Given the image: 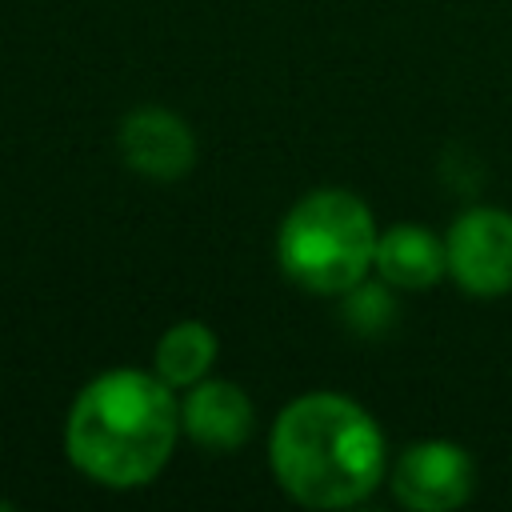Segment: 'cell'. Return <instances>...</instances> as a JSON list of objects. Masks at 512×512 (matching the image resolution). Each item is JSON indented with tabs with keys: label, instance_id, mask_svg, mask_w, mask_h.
<instances>
[{
	"label": "cell",
	"instance_id": "1",
	"mask_svg": "<svg viewBox=\"0 0 512 512\" xmlns=\"http://www.w3.org/2000/svg\"><path fill=\"white\" fill-rule=\"evenodd\" d=\"M388 440L376 416L344 392L288 400L268 432V468L280 492L304 508L336 512L364 504L388 480Z\"/></svg>",
	"mask_w": 512,
	"mask_h": 512
},
{
	"label": "cell",
	"instance_id": "2",
	"mask_svg": "<svg viewBox=\"0 0 512 512\" xmlns=\"http://www.w3.org/2000/svg\"><path fill=\"white\" fill-rule=\"evenodd\" d=\"M180 436L176 388L144 368L96 372L64 416L68 464L112 492L152 484L168 468Z\"/></svg>",
	"mask_w": 512,
	"mask_h": 512
},
{
	"label": "cell",
	"instance_id": "3",
	"mask_svg": "<svg viewBox=\"0 0 512 512\" xmlns=\"http://www.w3.org/2000/svg\"><path fill=\"white\" fill-rule=\"evenodd\" d=\"M376 240L380 228L368 200L352 188H312L276 228V264L312 296H344L372 276Z\"/></svg>",
	"mask_w": 512,
	"mask_h": 512
},
{
	"label": "cell",
	"instance_id": "4",
	"mask_svg": "<svg viewBox=\"0 0 512 512\" xmlns=\"http://www.w3.org/2000/svg\"><path fill=\"white\" fill-rule=\"evenodd\" d=\"M448 276L460 292L476 300H496L512 292V212L496 204L464 208L448 236Z\"/></svg>",
	"mask_w": 512,
	"mask_h": 512
},
{
	"label": "cell",
	"instance_id": "5",
	"mask_svg": "<svg viewBox=\"0 0 512 512\" xmlns=\"http://www.w3.org/2000/svg\"><path fill=\"white\" fill-rule=\"evenodd\" d=\"M388 488L412 512H452L476 488V460L460 440L424 436L388 464Z\"/></svg>",
	"mask_w": 512,
	"mask_h": 512
},
{
	"label": "cell",
	"instance_id": "6",
	"mask_svg": "<svg viewBox=\"0 0 512 512\" xmlns=\"http://www.w3.org/2000/svg\"><path fill=\"white\" fill-rule=\"evenodd\" d=\"M116 152H120L124 168H132L136 176L168 184V180H180L192 172L196 136H192L188 120L176 116L172 108L144 104V108H132L116 124Z\"/></svg>",
	"mask_w": 512,
	"mask_h": 512
},
{
	"label": "cell",
	"instance_id": "7",
	"mask_svg": "<svg viewBox=\"0 0 512 512\" xmlns=\"http://www.w3.org/2000/svg\"><path fill=\"white\" fill-rule=\"evenodd\" d=\"M256 424L252 396L224 380V376H204L192 388H184L180 400V428L184 436L204 448V452H236L248 444Z\"/></svg>",
	"mask_w": 512,
	"mask_h": 512
},
{
	"label": "cell",
	"instance_id": "8",
	"mask_svg": "<svg viewBox=\"0 0 512 512\" xmlns=\"http://www.w3.org/2000/svg\"><path fill=\"white\" fill-rule=\"evenodd\" d=\"M372 272L400 288V292H424L432 284H440L448 276V248H444V236H436L432 228L416 224V220H404V224H392L380 232L376 240V260H372Z\"/></svg>",
	"mask_w": 512,
	"mask_h": 512
},
{
	"label": "cell",
	"instance_id": "9",
	"mask_svg": "<svg viewBox=\"0 0 512 512\" xmlns=\"http://www.w3.org/2000/svg\"><path fill=\"white\" fill-rule=\"evenodd\" d=\"M216 352H220V340L216 332L204 324V320H176L164 328V336L156 340V352H152V372L172 384L176 392L192 388L196 380L212 376V364H216Z\"/></svg>",
	"mask_w": 512,
	"mask_h": 512
},
{
	"label": "cell",
	"instance_id": "10",
	"mask_svg": "<svg viewBox=\"0 0 512 512\" xmlns=\"http://www.w3.org/2000/svg\"><path fill=\"white\" fill-rule=\"evenodd\" d=\"M344 320L356 336H380L392 316H396V300H392V284L376 280H360L356 288H348L344 296Z\"/></svg>",
	"mask_w": 512,
	"mask_h": 512
},
{
	"label": "cell",
	"instance_id": "11",
	"mask_svg": "<svg viewBox=\"0 0 512 512\" xmlns=\"http://www.w3.org/2000/svg\"><path fill=\"white\" fill-rule=\"evenodd\" d=\"M8 508H12V504H8V500H4V496H0V512H8Z\"/></svg>",
	"mask_w": 512,
	"mask_h": 512
}]
</instances>
